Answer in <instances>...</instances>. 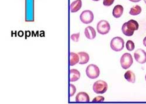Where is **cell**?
<instances>
[{
	"mask_svg": "<svg viewBox=\"0 0 146 104\" xmlns=\"http://www.w3.org/2000/svg\"><path fill=\"white\" fill-rule=\"evenodd\" d=\"M81 7H82L81 0H76V1H73L70 4V11L72 13L78 12V11L81 8Z\"/></svg>",
	"mask_w": 146,
	"mask_h": 104,
	"instance_id": "obj_11",
	"label": "cell"
},
{
	"mask_svg": "<svg viewBox=\"0 0 146 104\" xmlns=\"http://www.w3.org/2000/svg\"><path fill=\"white\" fill-rule=\"evenodd\" d=\"M135 60L140 64L146 63V52L141 49H137L134 53Z\"/></svg>",
	"mask_w": 146,
	"mask_h": 104,
	"instance_id": "obj_8",
	"label": "cell"
},
{
	"mask_svg": "<svg viewBox=\"0 0 146 104\" xmlns=\"http://www.w3.org/2000/svg\"><path fill=\"white\" fill-rule=\"evenodd\" d=\"M145 80H146V75H145Z\"/></svg>",
	"mask_w": 146,
	"mask_h": 104,
	"instance_id": "obj_27",
	"label": "cell"
},
{
	"mask_svg": "<svg viewBox=\"0 0 146 104\" xmlns=\"http://www.w3.org/2000/svg\"><path fill=\"white\" fill-rule=\"evenodd\" d=\"M133 63L132 56L130 53H126L122 55L120 59V64L125 70L130 68Z\"/></svg>",
	"mask_w": 146,
	"mask_h": 104,
	"instance_id": "obj_5",
	"label": "cell"
},
{
	"mask_svg": "<svg viewBox=\"0 0 146 104\" xmlns=\"http://www.w3.org/2000/svg\"><path fill=\"white\" fill-rule=\"evenodd\" d=\"M129 1L133 3H138V2H140L141 0H129Z\"/></svg>",
	"mask_w": 146,
	"mask_h": 104,
	"instance_id": "obj_23",
	"label": "cell"
},
{
	"mask_svg": "<svg viewBox=\"0 0 146 104\" xmlns=\"http://www.w3.org/2000/svg\"><path fill=\"white\" fill-rule=\"evenodd\" d=\"M108 84L103 80H98L93 85V91L97 94H103L108 89Z\"/></svg>",
	"mask_w": 146,
	"mask_h": 104,
	"instance_id": "obj_2",
	"label": "cell"
},
{
	"mask_svg": "<svg viewBox=\"0 0 146 104\" xmlns=\"http://www.w3.org/2000/svg\"><path fill=\"white\" fill-rule=\"evenodd\" d=\"M105 100V98L102 96H99V97H95L93 100L92 102H103Z\"/></svg>",
	"mask_w": 146,
	"mask_h": 104,
	"instance_id": "obj_22",
	"label": "cell"
},
{
	"mask_svg": "<svg viewBox=\"0 0 146 104\" xmlns=\"http://www.w3.org/2000/svg\"><path fill=\"white\" fill-rule=\"evenodd\" d=\"M76 102H89L90 101V97L87 93L85 92H80L77 94L76 98Z\"/></svg>",
	"mask_w": 146,
	"mask_h": 104,
	"instance_id": "obj_12",
	"label": "cell"
},
{
	"mask_svg": "<svg viewBox=\"0 0 146 104\" xmlns=\"http://www.w3.org/2000/svg\"><path fill=\"white\" fill-rule=\"evenodd\" d=\"M92 1H100V0H92Z\"/></svg>",
	"mask_w": 146,
	"mask_h": 104,
	"instance_id": "obj_25",
	"label": "cell"
},
{
	"mask_svg": "<svg viewBox=\"0 0 146 104\" xmlns=\"http://www.w3.org/2000/svg\"><path fill=\"white\" fill-rule=\"evenodd\" d=\"M138 22L133 19L129 20L128 22H125L121 28L123 33L127 36H131L133 35L134 32L139 29Z\"/></svg>",
	"mask_w": 146,
	"mask_h": 104,
	"instance_id": "obj_1",
	"label": "cell"
},
{
	"mask_svg": "<svg viewBox=\"0 0 146 104\" xmlns=\"http://www.w3.org/2000/svg\"><path fill=\"white\" fill-rule=\"evenodd\" d=\"M79 38H80V33H74L72 34L71 36V39L74 41L75 42H78L79 40Z\"/></svg>",
	"mask_w": 146,
	"mask_h": 104,
	"instance_id": "obj_20",
	"label": "cell"
},
{
	"mask_svg": "<svg viewBox=\"0 0 146 104\" xmlns=\"http://www.w3.org/2000/svg\"><path fill=\"white\" fill-rule=\"evenodd\" d=\"M69 87H70V91H69L70 97H72L75 94L76 92V90H77L76 87L73 84H70Z\"/></svg>",
	"mask_w": 146,
	"mask_h": 104,
	"instance_id": "obj_19",
	"label": "cell"
},
{
	"mask_svg": "<svg viewBox=\"0 0 146 104\" xmlns=\"http://www.w3.org/2000/svg\"><path fill=\"white\" fill-rule=\"evenodd\" d=\"M144 3L146 4V0H144Z\"/></svg>",
	"mask_w": 146,
	"mask_h": 104,
	"instance_id": "obj_26",
	"label": "cell"
},
{
	"mask_svg": "<svg viewBox=\"0 0 146 104\" xmlns=\"http://www.w3.org/2000/svg\"><path fill=\"white\" fill-rule=\"evenodd\" d=\"M86 74L90 79H96L100 76V68L95 64H90L86 68Z\"/></svg>",
	"mask_w": 146,
	"mask_h": 104,
	"instance_id": "obj_3",
	"label": "cell"
},
{
	"mask_svg": "<svg viewBox=\"0 0 146 104\" xmlns=\"http://www.w3.org/2000/svg\"><path fill=\"white\" fill-rule=\"evenodd\" d=\"M135 48V45L132 40H128L126 43V49L129 51H132Z\"/></svg>",
	"mask_w": 146,
	"mask_h": 104,
	"instance_id": "obj_18",
	"label": "cell"
},
{
	"mask_svg": "<svg viewBox=\"0 0 146 104\" xmlns=\"http://www.w3.org/2000/svg\"><path fill=\"white\" fill-rule=\"evenodd\" d=\"M80 20L84 24H89L94 21V15L90 10H85L80 15Z\"/></svg>",
	"mask_w": 146,
	"mask_h": 104,
	"instance_id": "obj_6",
	"label": "cell"
},
{
	"mask_svg": "<svg viewBox=\"0 0 146 104\" xmlns=\"http://www.w3.org/2000/svg\"><path fill=\"white\" fill-rule=\"evenodd\" d=\"M81 77V74L77 69H71L70 70V81L75 82L78 81Z\"/></svg>",
	"mask_w": 146,
	"mask_h": 104,
	"instance_id": "obj_10",
	"label": "cell"
},
{
	"mask_svg": "<svg viewBox=\"0 0 146 104\" xmlns=\"http://www.w3.org/2000/svg\"><path fill=\"white\" fill-rule=\"evenodd\" d=\"M143 44L146 47V36L143 39Z\"/></svg>",
	"mask_w": 146,
	"mask_h": 104,
	"instance_id": "obj_24",
	"label": "cell"
},
{
	"mask_svg": "<svg viewBox=\"0 0 146 104\" xmlns=\"http://www.w3.org/2000/svg\"><path fill=\"white\" fill-rule=\"evenodd\" d=\"M141 11H142V9H141V7L138 5H136L130 8L129 14L131 15H133V16L137 15H139L141 13Z\"/></svg>",
	"mask_w": 146,
	"mask_h": 104,
	"instance_id": "obj_17",
	"label": "cell"
},
{
	"mask_svg": "<svg viewBox=\"0 0 146 104\" xmlns=\"http://www.w3.org/2000/svg\"><path fill=\"white\" fill-rule=\"evenodd\" d=\"M84 33H85V35H86V37L90 40H92L94 39H95V38L96 37V33L95 32V29L91 26H87L86 29H85L84 31Z\"/></svg>",
	"mask_w": 146,
	"mask_h": 104,
	"instance_id": "obj_9",
	"label": "cell"
},
{
	"mask_svg": "<svg viewBox=\"0 0 146 104\" xmlns=\"http://www.w3.org/2000/svg\"><path fill=\"white\" fill-rule=\"evenodd\" d=\"M111 29V26L109 23L105 20H102L98 23L97 25V30L101 34H106L109 33Z\"/></svg>",
	"mask_w": 146,
	"mask_h": 104,
	"instance_id": "obj_7",
	"label": "cell"
},
{
	"mask_svg": "<svg viewBox=\"0 0 146 104\" xmlns=\"http://www.w3.org/2000/svg\"><path fill=\"white\" fill-rule=\"evenodd\" d=\"M80 57L79 55L74 52L70 53V66H73L79 63Z\"/></svg>",
	"mask_w": 146,
	"mask_h": 104,
	"instance_id": "obj_15",
	"label": "cell"
},
{
	"mask_svg": "<svg viewBox=\"0 0 146 104\" xmlns=\"http://www.w3.org/2000/svg\"><path fill=\"white\" fill-rule=\"evenodd\" d=\"M125 79L129 83H135L136 81V76L135 73L133 72H132L130 70L127 71L125 75Z\"/></svg>",
	"mask_w": 146,
	"mask_h": 104,
	"instance_id": "obj_16",
	"label": "cell"
},
{
	"mask_svg": "<svg viewBox=\"0 0 146 104\" xmlns=\"http://www.w3.org/2000/svg\"><path fill=\"white\" fill-rule=\"evenodd\" d=\"M124 40L120 37H115L111 42V48L115 52H120L124 48Z\"/></svg>",
	"mask_w": 146,
	"mask_h": 104,
	"instance_id": "obj_4",
	"label": "cell"
},
{
	"mask_svg": "<svg viewBox=\"0 0 146 104\" xmlns=\"http://www.w3.org/2000/svg\"><path fill=\"white\" fill-rule=\"evenodd\" d=\"M80 57V64H87L90 60V56L89 54L84 52H80L78 53Z\"/></svg>",
	"mask_w": 146,
	"mask_h": 104,
	"instance_id": "obj_14",
	"label": "cell"
},
{
	"mask_svg": "<svg viewBox=\"0 0 146 104\" xmlns=\"http://www.w3.org/2000/svg\"><path fill=\"white\" fill-rule=\"evenodd\" d=\"M123 9H124L122 5H116L113 9V12H112L113 16L115 18H120L121 15H122L123 13Z\"/></svg>",
	"mask_w": 146,
	"mask_h": 104,
	"instance_id": "obj_13",
	"label": "cell"
},
{
	"mask_svg": "<svg viewBox=\"0 0 146 104\" xmlns=\"http://www.w3.org/2000/svg\"><path fill=\"white\" fill-rule=\"evenodd\" d=\"M115 0H104L103 4L106 7L112 5L114 3Z\"/></svg>",
	"mask_w": 146,
	"mask_h": 104,
	"instance_id": "obj_21",
	"label": "cell"
}]
</instances>
